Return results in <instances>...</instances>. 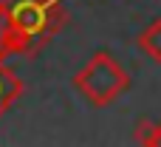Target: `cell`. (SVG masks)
<instances>
[{"mask_svg": "<svg viewBox=\"0 0 161 147\" xmlns=\"http://www.w3.org/2000/svg\"><path fill=\"white\" fill-rule=\"evenodd\" d=\"M14 28V54H37L65 23L62 0H6Z\"/></svg>", "mask_w": 161, "mask_h": 147, "instance_id": "1", "label": "cell"}, {"mask_svg": "<svg viewBox=\"0 0 161 147\" xmlns=\"http://www.w3.org/2000/svg\"><path fill=\"white\" fill-rule=\"evenodd\" d=\"M74 88L96 108L110 105L130 88V74L113 59V54L99 51L93 54L76 74H74Z\"/></svg>", "mask_w": 161, "mask_h": 147, "instance_id": "2", "label": "cell"}, {"mask_svg": "<svg viewBox=\"0 0 161 147\" xmlns=\"http://www.w3.org/2000/svg\"><path fill=\"white\" fill-rule=\"evenodd\" d=\"M20 93H23V82H20V76H17L11 68H6L3 59H0V116L17 102Z\"/></svg>", "mask_w": 161, "mask_h": 147, "instance_id": "3", "label": "cell"}, {"mask_svg": "<svg viewBox=\"0 0 161 147\" xmlns=\"http://www.w3.org/2000/svg\"><path fill=\"white\" fill-rule=\"evenodd\" d=\"M139 48L150 57V59H156V62H161V17L158 20H153L142 34H139Z\"/></svg>", "mask_w": 161, "mask_h": 147, "instance_id": "4", "label": "cell"}, {"mask_svg": "<svg viewBox=\"0 0 161 147\" xmlns=\"http://www.w3.org/2000/svg\"><path fill=\"white\" fill-rule=\"evenodd\" d=\"M8 54H14V28L8 17V3L0 0V59H6Z\"/></svg>", "mask_w": 161, "mask_h": 147, "instance_id": "5", "label": "cell"}, {"mask_svg": "<svg viewBox=\"0 0 161 147\" xmlns=\"http://www.w3.org/2000/svg\"><path fill=\"white\" fill-rule=\"evenodd\" d=\"M161 144V122L156 125V130H153V147H158Z\"/></svg>", "mask_w": 161, "mask_h": 147, "instance_id": "6", "label": "cell"}]
</instances>
